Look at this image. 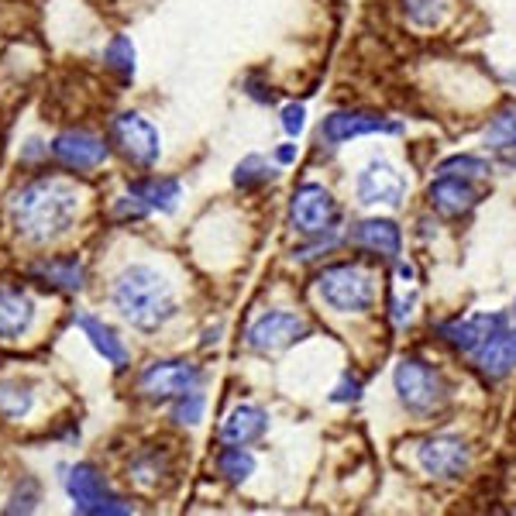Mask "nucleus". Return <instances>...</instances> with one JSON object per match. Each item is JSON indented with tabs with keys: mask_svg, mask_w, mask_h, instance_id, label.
<instances>
[{
	"mask_svg": "<svg viewBox=\"0 0 516 516\" xmlns=\"http://www.w3.org/2000/svg\"><path fill=\"white\" fill-rule=\"evenodd\" d=\"M76 207H80V193L69 179L42 176L14 193L11 203H7V217H11V228L25 241L45 245L73 224Z\"/></svg>",
	"mask_w": 516,
	"mask_h": 516,
	"instance_id": "nucleus-1",
	"label": "nucleus"
},
{
	"mask_svg": "<svg viewBox=\"0 0 516 516\" xmlns=\"http://www.w3.org/2000/svg\"><path fill=\"white\" fill-rule=\"evenodd\" d=\"M114 307L135 331H159L176 317V289L152 265H128L114 279Z\"/></svg>",
	"mask_w": 516,
	"mask_h": 516,
	"instance_id": "nucleus-2",
	"label": "nucleus"
},
{
	"mask_svg": "<svg viewBox=\"0 0 516 516\" xmlns=\"http://www.w3.org/2000/svg\"><path fill=\"white\" fill-rule=\"evenodd\" d=\"M317 296L331 314L362 317L375 307V276L358 262H334L320 269Z\"/></svg>",
	"mask_w": 516,
	"mask_h": 516,
	"instance_id": "nucleus-3",
	"label": "nucleus"
},
{
	"mask_svg": "<svg viewBox=\"0 0 516 516\" xmlns=\"http://www.w3.org/2000/svg\"><path fill=\"white\" fill-rule=\"evenodd\" d=\"M393 389L396 400L403 403V410L413 413V417H434L451 400V389L444 382V375L417 355H406L396 362Z\"/></svg>",
	"mask_w": 516,
	"mask_h": 516,
	"instance_id": "nucleus-4",
	"label": "nucleus"
},
{
	"mask_svg": "<svg viewBox=\"0 0 516 516\" xmlns=\"http://www.w3.org/2000/svg\"><path fill=\"white\" fill-rule=\"evenodd\" d=\"M289 224L303 238H327L341 224V203L320 183H300L289 197Z\"/></svg>",
	"mask_w": 516,
	"mask_h": 516,
	"instance_id": "nucleus-5",
	"label": "nucleus"
},
{
	"mask_svg": "<svg viewBox=\"0 0 516 516\" xmlns=\"http://www.w3.org/2000/svg\"><path fill=\"white\" fill-rule=\"evenodd\" d=\"M314 334L310 320H303L293 310H265L258 314L252 324H248V348L258 351V355H276V351H286L293 344L307 341Z\"/></svg>",
	"mask_w": 516,
	"mask_h": 516,
	"instance_id": "nucleus-6",
	"label": "nucleus"
},
{
	"mask_svg": "<svg viewBox=\"0 0 516 516\" xmlns=\"http://www.w3.org/2000/svg\"><path fill=\"white\" fill-rule=\"evenodd\" d=\"M369 135H403V121H393L379 111H365V107H344V111H331L320 124V142L334 148Z\"/></svg>",
	"mask_w": 516,
	"mask_h": 516,
	"instance_id": "nucleus-7",
	"label": "nucleus"
},
{
	"mask_svg": "<svg viewBox=\"0 0 516 516\" xmlns=\"http://www.w3.org/2000/svg\"><path fill=\"white\" fill-rule=\"evenodd\" d=\"M66 492H69V499H73V510L83 516H128L131 513V503H124V499H117L114 492H107L104 475H100L93 465H86V461L76 468H69Z\"/></svg>",
	"mask_w": 516,
	"mask_h": 516,
	"instance_id": "nucleus-8",
	"label": "nucleus"
},
{
	"mask_svg": "<svg viewBox=\"0 0 516 516\" xmlns=\"http://www.w3.org/2000/svg\"><path fill=\"white\" fill-rule=\"evenodd\" d=\"M111 142L131 166L152 169L162 155V138L152 121H145L138 111H124L111 121Z\"/></svg>",
	"mask_w": 516,
	"mask_h": 516,
	"instance_id": "nucleus-9",
	"label": "nucleus"
},
{
	"mask_svg": "<svg viewBox=\"0 0 516 516\" xmlns=\"http://www.w3.org/2000/svg\"><path fill=\"white\" fill-rule=\"evenodd\" d=\"M472 465V448L455 434H434L417 444V468L434 482H455Z\"/></svg>",
	"mask_w": 516,
	"mask_h": 516,
	"instance_id": "nucleus-10",
	"label": "nucleus"
},
{
	"mask_svg": "<svg viewBox=\"0 0 516 516\" xmlns=\"http://www.w3.org/2000/svg\"><path fill=\"white\" fill-rule=\"evenodd\" d=\"M203 379V372L193 362H183V358H169V362H152L148 369L138 375V393L152 403H166L176 400V396L197 389Z\"/></svg>",
	"mask_w": 516,
	"mask_h": 516,
	"instance_id": "nucleus-11",
	"label": "nucleus"
},
{
	"mask_svg": "<svg viewBox=\"0 0 516 516\" xmlns=\"http://www.w3.org/2000/svg\"><path fill=\"white\" fill-rule=\"evenodd\" d=\"M355 197L365 207H400L406 197V176L389 159H369L355 176Z\"/></svg>",
	"mask_w": 516,
	"mask_h": 516,
	"instance_id": "nucleus-12",
	"label": "nucleus"
},
{
	"mask_svg": "<svg viewBox=\"0 0 516 516\" xmlns=\"http://www.w3.org/2000/svg\"><path fill=\"white\" fill-rule=\"evenodd\" d=\"M510 320L503 314H472V317H455V320H441L434 324V334L448 344L451 351L472 358L489 338H496L499 331H506Z\"/></svg>",
	"mask_w": 516,
	"mask_h": 516,
	"instance_id": "nucleus-13",
	"label": "nucleus"
},
{
	"mask_svg": "<svg viewBox=\"0 0 516 516\" xmlns=\"http://www.w3.org/2000/svg\"><path fill=\"white\" fill-rule=\"evenodd\" d=\"M348 245L358 248V252H369L375 258H386V262H400L403 231L400 224L389 221V217H365V221L351 224Z\"/></svg>",
	"mask_w": 516,
	"mask_h": 516,
	"instance_id": "nucleus-14",
	"label": "nucleus"
},
{
	"mask_svg": "<svg viewBox=\"0 0 516 516\" xmlns=\"http://www.w3.org/2000/svg\"><path fill=\"white\" fill-rule=\"evenodd\" d=\"M52 155L66 169L86 172L97 169L107 159V145L104 138L90 135V131H62V135H56V142H52Z\"/></svg>",
	"mask_w": 516,
	"mask_h": 516,
	"instance_id": "nucleus-15",
	"label": "nucleus"
},
{
	"mask_svg": "<svg viewBox=\"0 0 516 516\" xmlns=\"http://www.w3.org/2000/svg\"><path fill=\"white\" fill-rule=\"evenodd\" d=\"M35 300L28 289L14 283H0V341H18L25 338L35 324Z\"/></svg>",
	"mask_w": 516,
	"mask_h": 516,
	"instance_id": "nucleus-16",
	"label": "nucleus"
},
{
	"mask_svg": "<svg viewBox=\"0 0 516 516\" xmlns=\"http://www.w3.org/2000/svg\"><path fill=\"white\" fill-rule=\"evenodd\" d=\"M430 207L441 217H465L479 207V190H475L472 179L461 176H437L427 190Z\"/></svg>",
	"mask_w": 516,
	"mask_h": 516,
	"instance_id": "nucleus-17",
	"label": "nucleus"
},
{
	"mask_svg": "<svg viewBox=\"0 0 516 516\" xmlns=\"http://www.w3.org/2000/svg\"><path fill=\"white\" fill-rule=\"evenodd\" d=\"M475 369L486 382H503L506 375L516 372V331H499L496 338H489L479 351L472 355Z\"/></svg>",
	"mask_w": 516,
	"mask_h": 516,
	"instance_id": "nucleus-18",
	"label": "nucleus"
},
{
	"mask_svg": "<svg viewBox=\"0 0 516 516\" xmlns=\"http://www.w3.org/2000/svg\"><path fill=\"white\" fill-rule=\"evenodd\" d=\"M269 430V413L262 410V406H252V403H238L231 406L228 413H224L221 420V441L224 444H241V448H248V444H255L258 437Z\"/></svg>",
	"mask_w": 516,
	"mask_h": 516,
	"instance_id": "nucleus-19",
	"label": "nucleus"
},
{
	"mask_svg": "<svg viewBox=\"0 0 516 516\" xmlns=\"http://www.w3.org/2000/svg\"><path fill=\"white\" fill-rule=\"evenodd\" d=\"M128 193H135L148 210H159V214H172V210L179 207V200H183L179 179H169V176L135 179V183H128Z\"/></svg>",
	"mask_w": 516,
	"mask_h": 516,
	"instance_id": "nucleus-20",
	"label": "nucleus"
},
{
	"mask_svg": "<svg viewBox=\"0 0 516 516\" xmlns=\"http://www.w3.org/2000/svg\"><path fill=\"white\" fill-rule=\"evenodd\" d=\"M76 327L90 338V344L97 348V355H104V362H111L114 369H124V365H128V348H124V341L114 334V327H107L104 320H97L90 314H76Z\"/></svg>",
	"mask_w": 516,
	"mask_h": 516,
	"instance_id": "nucleus-21",
	"label": "nucleus"
},
{
	"mask_svg": "<svg viewBox=\"0 0 516 516\" xmlns=\"http://www.w3.org/2000/svg\"><path fill=\"white\" fill-rule=\"evenodd\" d=\"M31 279L66 289V293H76L83 286V262L80 258H45V262L31 265Z\"/></svg>",
	"mask_w": 516,
	"mask_h": 516,
	"instance_id": "nucleus-22",
	"label": "nucleus"
},
{
	"mask_svg": "<svg viewBox=\"0 0 516 516\" xmlns=\"http://www.w3.org/2000/svg\"><path fill=\"white\" fill-rule=\"evenodd\" d=\"M482 142L492 152H516V104H506L492 114V121L482 131Z\"/></svg>",
	"mask_w": 516,
	"mask_h": 516,
	"instance_id": "nucleus-23",
	"label": "nucleus"
},
{
	"mask_svg": "<svg viewBox=\"0 0 516 516\" xmlns=\"http://www.w3.org/2000/svg\"><path fill=\"white\" fill-rule=\"evenodd\" d=\"M31 406H35V389H31V382H21V379L0 382V417L25 420Z\"/></svg>",
	"mask_w": 516,
	"mask_h": 516,
	"instance_id": "nucleus-24",
	"label": "nucleus"
},
{
	"mask_svg": "<svg viewBox=\"0 0 516 516\" xmlns=\"http://www.w3.org/2000/svg\"><path fill=\"white\" fill-rule=\"evenodd\" d=\"M400 7L413 28H441L451 14V0H400Z\"/></svg>",
	"mask_w": 516,
	"mask_h": 516,
	"instance_id": "nucleus-25",
	"label": "nucleus"
},
{
	"mask_svg": "<svg viewBox=\"0 0 516 516\" xmlns=\"http://www.w3.org/2000/svg\"><path fill=\"white\" fill-rule=\"evenodd\" d=\"M217 472L228 482H248L255 475V455L241 444H228V448L217 455Z\"/></svg>",
	"mask_w": 516,
	"mask_h": 516,
	"instance_id": "nucleus-26",
	"label": "nucleus"
},
{
	"mask_svg": "<svg viewBox=\"0 0 516 516\" xmlns=\"http://www.w3.org/2000/svg\"><path fill=\"white\" fill-rule=\"evenodd\" d=\"M276 183V169L262 159V155H248L234 166V186L238 190H262V186Z\"/></svg>",
	"mask_w": 516,
	"mask_h": 516,
	"instance_id": "nucleus-27",
	"label": "nucleus"
},
{
	"mask_svg": "<svg viewBox=\"0 0 516 516\" xmlns=\"http://www.w3.org/2000/svg\"><path fill=\"white\" fill-rule=\"evenodd\" d=\"M492 172V162H486L482 155L461 152V155H448V159L437 166V176H461V179H482Z\"/></svg>",
	"mask_w": 516,
	"mask_h": 516,
	"instance_id": "nucleus-28",
	"label": "nucleus"
},
{
	"mask_svg": "<svg viewBox=\"0 0 516 516\" xmlns=\"http://www.w3.org/2000/svg\"><path fill=\"white\" fill-rule=\"evenodd\" d=\"M104 62L121 80H135V45H131V38L114 35L104 49Z\"/></svg>",
	"mask_w": 516,
	"mask_h": 516,
	"instance_id": "nucleus-29",
	"label": "nucleus"
},
{
	"mask_svg": "<svg viewBox=\"0 0 516 516\" xmlns=\"http://www.w3.org/2000/svg\"><path fill=\"white\" fill-rule=\"evenodd\" d=\"M203 410H207V396L197 389H190V393L176 396V403H172V420H176L179 427H197L203 420Z\"/></svg>",
	"mask_w": 516,
	"mask_h": 516,
	"instance_id": "nucleus-30",
	"label": "nucleus"
},
{
	"mask_svg": "<svg viewBox=\"0 0 516 516\" xmlns=\"http://www.w3.org/2000/svg\"><path fill=\"white\" fill-rule=\"evenodd\" d=\"M162 472H166V455L162 451H145V455L131 461V475H135L138 486H155Z\"/></svg>",
	"mask_w": 516,
	"mask_h": 516,
	"instance_id": "nucleus-31",
	"label": "nucleus"
},
{
	"mask_svg": "<svg viewBox=\"0 0 516 516\" xmlns=\"http://www.w3.org/2000/svg\"><path fill=\"white\" fill-rule=\"evenodd\" d=\"M362 379L358 375H351V372H344L341 379H338V386L331 389V403H358L362 400Z\"/></svg>",
	"mask_w": 516,
	"mask_h": 516,
	"instance_id": "nucleus-32",
	"label": "nucleus"
},
{
	"mask_svg": "<svg viewBox=\"0 0 516 516\" xmlns=\"http://www.w3.org/2000/svg\"><path fill=\"white\" fill-rule=\"evenodd\" d=\"M303 128H307V107L303 104H289L283 107V131L289 138H300Z\"/></svg>",
	"mask_w": 516,
	"mask_h": 516,
	"instance_id": "nucleus-33",
	"label": "nucleus"
},
{
	"mask_svg": "<svg viewBox=\"0 0 516 516\" xmlns=\"http://www.w3.org/2000/svg\"><path fill=\"white\" fill-rule=\"evenodd\" d=\"M35 503H38V486H35V482H25V492H14V496H11V503H7V513H31V510H35Z\"/></svg>",
	"mask_w": 516,
	"mask_h": 516,
	"instance_id": "nucleus-34",
	"label": "nucleus"
},
{
	"mask_svg": "<svg viewBox=\"0 0 516 516\" xmlns=\"http://www.w3.org/2000/svg\"><path fill=\"white\" fill-rule=\"evenodd\" d=\"M114 214L121 217V221H142V217L148 214V207H145L142 200L135 197V193H128V197H121V200H117Z\"/></svg>",
	"mask_w": 516,
	"mask_h": 516,
	"instance_id": "nucleus-35",
	"label": "nucleus"
},
{
	"mask_svg": "<svg viewBox=\"0 0 516 516\" xmlns=\"http://www.w3.org/2000/svg\"><path fill=\"white\" fill-rule=\"evenodd\" d=\"M413 303H417V293H410L406 300H393V320H396V324H406V320H410Z\"/></svg>",
	"mask_w": 516,
	"mask_h": 516,
	"instance_id": "nucleus-36",
	"label": "nucleus"
},
{
	"mask_svg": "<svg viewBox=\"0 0 516 516\" xmlns=\"http://www.w3.org/2000/svg\"><path fill=\"white\" fill-rule=\"evenodd\" d=\"M276 162H279V166H289V162H296V145H279L276 148Z\"/></svg>",
	"mask_w": 516,
	"mask_h": 516,
	"instance_id": "nucleus-37",
	"label": "nucleus"
},
{
	"mask_svg": "<svg viewBox=\"0 0 516 516\" xmlns=\"http://www.w3.org/2000/svg\"><path fill=\"white\" fill-rule=\"evenodd\" d=\"M42 155V142H28V152H25V159H38Z\"/></svg>",
	"mask_w": 516,
	"mask_h": 516,
	"instance_id": "nucleus-38",
	"label": "nucleus"
},
{
	"mask_svg": "<svg viewBox=\"0 0 516 516\" xmlns=\"http://www.w3.org/2000/svg\"><path fill=\"white\" fill-rule=\"evenodd\" d=\"M217 334H221V327H214V331H207V338H203V344H210V341H217Z\"/></svg>",
	"mask_w": 516,
	"mask_h": 516,
	"instance_id": "nucleus-39",
	"label": "nucleus"
},
{
	"mask_svg": "<svg viewBox=\"0 0 516 516\" xmlns=\"http://www.w3.org/2000/svg\"><path fill=\"white\" fill-rule=\"evenodd\" d=\"M513 320H516V303H513Z\"/></svg>",
	"mask_w": 516,
	"mask_h": 516,
	"instance_id": "nucleus-40",
	"label": "nucleus"
}]
</instances>
